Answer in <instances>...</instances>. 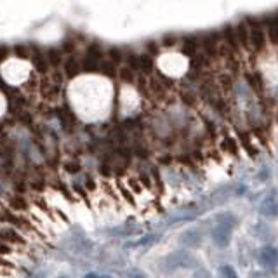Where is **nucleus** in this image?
Returning a JSON list of instances; mask_svg holds the SVG:
<instances>
[{
	"label": "nucleus",
	"mask_w": 278,
	"mask_h": 278,
	"mask_svg": "<svg viewBox=\"0 0 278 278\" xmlns=\"http://www.w3.org/2000/svg\"><path fill=\"white\" fill-rule=\"evenodd\" d=\"M63 71L68 78H75L78 73L82 71V61L77 58V56H66L63 59Z\"/></svg>",
	"instance_id": "1"
},
{
	"label": "nucleus",
	"mask_w": 278,
	"mask_h": 278,
	"mask_svg": "<svg viewBox=\"0 0 278 278\" xmlns=\"http://www.w3.org/2000/svg\"><path fill=\"white\" fill-rule=\"evenodd\" d=\"M30 59H32L33 66L37 68L38 73H47L49 71V65H47V59H45V54L40 51V49H37L35 45H32L30 47Z\"/></svg>",
	"instance_id": "2"
},
{
	"label": "nucleus",
	"mask_w": 278,
	"mask_h": 278,
	"mask_svg": "<svg viewBox=\"0 0 278 278\" xmlns=\"http://www.w3.org/2000/svg\"><path fill=\"white\" fill-rule=\"evenodd\" d=\"M0 242H2V243H5V245H9V243H12V245H23V243H25L23 237H19L18 231L12 230V228L0 230Z\"/></svg>",
	"instance_id": "3"
},
{
	"label": "nucleus",
	"mask_w": 278,
	"mask_h": 278,
	"mask_svg": "<svg viewBox=\"0 0 278 278\" xmlns=\"http://www.w3.org/2000/svg\"><path fill=\"white\" fill-rule=\"evenodd\" d=\"M259 261L266 268H275L278 264V250L275 247H264L259 254Z\"/></svg>",
	"instance_id": "4"
},
{
	"label": "nucleus",
	"mask_w": 278,
	"mask_h": 278,
	"mask_svg": "<svg viewBox=\"0 0 278 278\" xmlns=\"http://www.w3.org/2000/svg\"><path fill=\"white\" fill-rule=\"evenodd\" d=\"M103 56H104V52H103L101 45H99L98 42H92V44H89V47H87V51H85L84 58H89V59H92V61L101 63Z\"/></svg>",
	"instance_id": "5"
},
{
	"label": "nucleus",
	"mask_w": 278,
	"mask_h": 278,
	"mask_svg": "<svg viewBox=\"0 0 278 278\" xmlns=\"http://www.w3.org/2000/svg\"><path fill=\"white\" fill-rule=\"evenodd\" d=\"M45 59H47V65H49V68H58L59 65L63 63V52L59 51V49H49L47 51V54H45Z\"/></svg>",
	"instance_id": "6"
},
{
	"label": "nucleus",
	"mask_w": 278,
	"mask_h": 278,
	"mask_svg": "<svg viewBox=\"0 0 278 278\" xmlns=\"http://www.w3.org/2000/svg\"><path fill=\"white\" fill-rule=\"evenodd\" d=\"M9 210H26L28 208V202H26V198L23 197V195H12L11 198H9Z\"/></svg>",
	"instance_id": "7"
},
{
	"label": "nucleus",
	"mask_w": 278,
	"mask_h": 278,
	"mask_svg": "<svg viewBox=\"0 0 278 278\" xmlns=\"http://www.w3.org/2000/svg\"><path fill=\"white\" fill-rule=\"evenodd\" d=\"M139 70L143 71V73H151L155 70V63L151 54H141L139 56Z\"/></svg>",
	"instance_id": "8"
},
{
	"label": "nucleus",
	"mask_w": 278,
	"mask_h": 278,
	"mask_svg": "<svg viewBox=\"0 0 278 278\" xmlns=\"http://www.w3.org/2000/svg\"><path fill=\"white\" fill-rule=\"evenodd\" d=\"M98 71H101L103 75H106V77H115V75H117V66L113 65V63H110L106 59V61H104V59H103L101 61V65H99V70Z\"/></svg>",
	"instance_id": "9"
},
{
	"label": "nucleus",
	"mask_w": 278,
	"mask_h": 278,
	"mask_svg": "<svg viewBox=\"0 0 278 278\" xmlns=\"http://www.w3.org/2000/svg\"><path fill=\"white\" fill-rule=\"evenodd\" d=\"M108 61L110 63H113L115 66L118 65V63H122V59L125 58L124 56V51H122V49H118V47H110L108 49Z\"/></svg>",
	"instance_id": "10"
},
{
	"label": "nucleus",
	"mask_w": 278,
	"mask_h": 278,
	"mask_svg": "<svg viewBox=\"0 0 278 278\" xmlns=\"http://www.w3.org/2000/svg\"><path fill=\"white\" fill-rule=\"evenodd\" d=\"M117 73H118V77L122 78V82H125V84H132V82H136V73H134V71H131L127 66L120 68Z\"/></svg>",
	"instance_id": "11"
},
{
	"label": "nucleus",
	"mask_w": 278,
	"mask_h": 278,
	"mask_svg": "<svg viewBox=\"0 0 278 278\" xmlns=\"http://www.w3.org/2000/svg\"><path fill=\"white\" fill-rule=\"evenodd\" d=\"M263 212L266 214V216H278V204L273 200V198H270L268 202H264Z\"/></svg>",
	"instance_id": "12"
},
{
	"label": "nucleus",
	"mask_w": 278,
	"mask_h": 278,
	"mask_svg": "<svg viewBox=\"0 0 278 278\" xmlns=\"http://www.w3.org/2000/svg\"><path fill=\"white\" fill-rule=\"evenodd\" d=\"M12 51H14V54L18 56L19 59H28L30 58V47H28V45L19 44V45H16Z\"/></svg>",
	"instance_id": "13"
},
{
	"label": "nucleus",
	"mask_w": 278,
	"mask_h": 278,
	"mask_svg": "<svg viewBox=\"0 0 278 278\" xmlns=\"http://www.w3.org/2000/svg\"><path fill=\"white\" fill-rule=\"evenodd\" d=\"M249 80H250V85H252V87L256 89L257 92L263 91V80H261L259 73H252V75H249Z\"/></svg>",
	"instance_id": "14"
},
{
	"label": "nucleus",
	"mask_w": 278,
	"mask_h": 278,
	"mask_svg": "<svg viewBox=\"0 0 278 278\" xmlns=\"http://www.w3.org/2000/svg\"><path fill=\"white\" fill-rule=\"evenodd\" d=\"M65 169L68 172H71V174H75L77 171H80V165H78L77 162H71V164H65Z\"/></svg>",
	"instance_id": "15"
},
{
	"label": "nucleus",
	"mask_w": 278,
	"mask_h": 278,
	"mask_svg": "<svg viewBox=\"0 0 278 278\" xmlns=\"http://www.w3.org/2000/svg\"><path fill=\"white\" fill-rule=\"evenodd\" d=\"M7 56H9V49L5 45H0V61H4Z\"/></svg>",
	"instance_id": "16"
},
{
	"label": "nucleus",
	"mask_w": 278,
	"mask_h": 278,
	"mask_svg": "<svg viewBox=\"0 0 278 278\" xmlns=\"http://www.w3.org/2000/svg\"><path fill=\"white\" fill-rule=\"evenodd\" d=\"M0 254H11V247L0 242Z\"/></svg>",
	"instance_id": "17"
}]
</instances>
